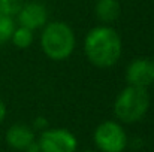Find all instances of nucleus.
Returning a JSON list of instances; mask_svg holds the SVG:
<instances>
[{
	"label": "nucleus",
	"mask_w": 154,
	"mask_h": 152,
	"mask_svg": "<svg viewBox=\"0 0 154 152\" xmlns=\"http://www.w3.org/2000/svg\"><path fill=\"white\" fill-rule=\"evenodd\" d=\"M84 52L96 67H111L121 57V39L112 27H94L85 36Z\"/></svg>",
	"instance_id": "f257e3e1"
},
{
	"label": "nucleus",
	"mask_w": 154,
	"mask_h": 152,
	"mask_svg": "<svg viewBox=\"0 0 154 152\" xmlns=\"http://www.w3.org/2000/svg\"><path fill=\"white\" fill-rule=\"evenodd\" d=\"M150 107V94L147 88L127 85L114 101V113L124 124L141 121Z\"/></svg>",
	"instance_id": "f03ea898"
},
{
	"label": "nucleus",
	"mask_w": 154,
	"mask_h": 152,
	"mask_svg": "<svg viewBox=\"0 0 154 152\" xmlns=\"http://www.w3.org/2000/svg\"><path fill=\"white\" fill-rule=\"evenodd\" d=\"M41 46L51 60H66L75 49V34L66 22L54 21L45 25L41 36Z\"/></svg>",
	"instance_id": "7ed1b4c3"
},
{
	"label": "nucleus",
	"mask_w": 154,
	"mask_h": 152,
	"mask_svg": "<svg viewBox=\"0 0 154 152\" xmlns=\"http://www.w3.org/2000/svg\"><path fill=\"white\" fill-rule=\"evenodd\" d=\"M94 143L100 152H123L127 146V134L115 121H105L94 130Z\"/></svg>",
	"instance_id": "20e7f679"
},
{
	"label": "nucleus",
	"mask_w": 154,
	"mask_h": 152,
	"mask_svg": "<svg viewBox=\"0 0 154 152\" xmlns=\"http://www.w3.org/2000/svg\"><path fill=\"white\" fill-rule=\"evenodd\" d=\"M76 137L66 128L45 130L36 143L39 152H75Z\"/></svg>",
	"instance_id": "39448f33"
},
{
	"label": "nucleus",
	"mask_w": 154,
	"mask_h": 152,
	"mask_svg": "<svg viewBox=\"0 0 154 152\" xmlns=\"http://www.w3.org/2000/svg\"><path fill=\"white\" fill-rule=\"evenodd\" d=\"M18 22L21 27H26L29 30H36L41 28L47 24L48 19V12L47 7L38 1H32V3H24L23 7L20 9V12L17 13Z\"/></svg>",
	"instance_id": "423d86ee"
},
{
	"label": "nucleus",
	"mask_w": 154,
	"mask_h": 152,
	"mask_svg": "<svg viewBox=\"0 0 154 152\" xmlns=\"http://www.w3.org/2000/svg\"><path fill=\"white\" fill-rule=\"evenodd\" d=\"M126 81L129 85L148 88L154 82L151 60L148 58H136L126 69Z\"/></svg>",
	"instance_id": "0eeeda50"
},
{
	"label": "nucleus",
	"mask_w": 154,
	"mask_h": 152,
	"mask_svg": "<svg viewBox=\"0 0 154 152\" xmlns=\"http://www.w3.org/2000/svg\"><path fill=\"white\" fill-rule=\"evenodd\" d=\"M6 143L17 151H29L35 148V133L26 124H14L6 131Z\"/></svg>",
	"instance_id": "6e6552de"
},
{
	"label": "nucleus",
	"mask_w": 154,
	"mask_h": 152,
	"mask_svg": "<svg viewBox=\"0 0 154 152\" xmlns=\"http://www.w3.org/2000/svg\"><path fill=\"white\" fill-rule=\"evenodd\" d=\"M94 12L100 22L109 24V22H114L118 19V16L121 13V7L117 0H97Z\"/></svg>",
	"instance_id": "1a4fd4ad"
},
{
	"label": "nucleus",
	"mask_w": 154,
	"mask_h": 152,
	"mask_svg": "<svg viewBox=\"0 0 154 152\" xmlns=\"http://www.w3.org/2000/svg\"><path fill=\"white\" fill-rule=\"evenodd\" d=\"M11 40H12V43H14L17 48L26 49V48H29V46L32 45V42H33V31L29 30V28H26V27H21V25H20L18 28L14 30Z\"/></svg>",
	"instance_id": "9d476101"
},
{
	"label": "nucleus",
	"mask_w": 154,
	"mask_h": 152,
	"mask_svg": "<svg viewBox=\"0 0 154 152\" xmlns=\"http://www.w3.org/2000/svg\"><path fill=\"white\" fill-rule=\"evenodd\" d=\"M14 30H15V22L12 16L0 13V45L11 40Z\"/></svg>",
	"instance_id": "9b49d317"
},
{
	"label": "nucleus",
	"mask_w": 154,
	"mask_h": 152,
	"mask_svg": "<svg viewBox=\"0 0 154 152\" xmlns=\"http://www.w3.org/2000/svg\"><path fill=\"white\" fill-rule=\"evenodd\" d=\"M23 0H0V13L8 16H15L23 7Z\"/></svg>",
	"instance_id": "f8f14e48"
},
{
	"label": "nucleus",
	"mask_w": 154,
	"mask_h": 152,
	"mask_svg": "<svg viewBox=\"0 0 154 152\" xmlns=\"http://www.w3.org/2000/svg\"><path fill=\"white\" fill-rule=\"evenodd\" d=\"M5 116H6V106H5L3 101L0 100V122H3Z\"/></svg>",
	"instance_id": "ddd939ff"
},
{
	"label": "nucleus",
	"mask_w": 154,
	"mask_h": 152,
	"mask_svg": "<svg viewBox=\"0 0 154 152\" xmlns=\"http://www.w3.org/2000/svg\"><path fill=\"white\" fill-rule=\"evenodd\" d=\"M24 152H39V151H38V148H36V149H35V148H32V149H29V151H24Z\"/></svg>",
	"instance_id": "4468645a"
},
{
	"label": "nucleus",
	"mask_w": 154,
	"mask_h": 152,
	"mask_svg": "<svg viewBox=\"0 0 154 152\" xmlns=\"http://www.w3.org/2000/svg\"><path fill=\"white\" fill-rule=\"evenodd\" d=\"M151 67H153V79H154V60H151Z\"/></svg>",
	"instance_id": "2eb2a0df"
},
{
	"label": "nucleus",
	"mask_w": 154,
	"mask_h": 152,
	"mask_svg": "<svg viewBox=\"0 0 154 152\" xmlns=\"http://www.w3.org/2000/svg\"><path fill=\"white\" fill-rule=\"evenodd\" d=\"M82 152H96V151H82Z\"/></svg>",
	"instance_id": "dca6fc26"
}]
</instances>
